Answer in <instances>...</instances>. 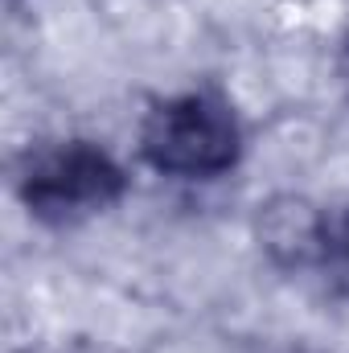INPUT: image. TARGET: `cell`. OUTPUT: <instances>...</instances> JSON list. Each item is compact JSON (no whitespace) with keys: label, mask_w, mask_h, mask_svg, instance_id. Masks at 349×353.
Masks as SVG:
<instances>
[{"label":"cell","mask_w":349,"mask_h":353,"mask_svg":"<svg viewBox=\"0 0 349 353\" xmlns=\"http://www.w3.org/2000/svg\"><path fill=\"white\" fill-rule=\"evenodd\" d=\"M140 152L157 173L206 181L230 173L243 157V128L222 94L189 90L161 99L140 128Z\"/></svg>","instance_id":"6da1fadb"},{"label":"cell","mask_w":349,"mask_h":353,"mask_svg":"<svg viewBox=\"0 0 349 353\" xmlns=\"http://www.w3.org/2000/svg\"><path fill=\"white\" fill-rule=\"evenodd\" d=\"M21 201L41 222H79L115 205L128 189L119 161L90 140H58L33 148L17 176Z\"/></svg>","instance_id":"7a4b0ae2"},{"label":"cell","mask_w":349,"mask_h":353,"mask_svg":"<svg viewBox=\"0 0 349 353\" xmlns=\"http://www.w3.org/2000/svg\"><path fill=\"white\" fill-rule=\"evenodd\" d=\"M259 243L279 267H321L325 259V210L304 197H271L259 205Z\"/></svg>","instance_id":"3957f363"},{"label":"cell","mask_w":349,"mask_h":353,"mask_svg":"<svg viewBox=\"0 0 349 353\" xmlns=\"http://www.w3.org/2000/svg\"><path fill=\"white\" fill-rule=\"evenodd\" d=\"M321 267L349 292V201L325 210V259Z\"/></svg>","instance_id":"277c9868"},{"label":"cell","mask_w":349,"mask_h":353,"mask_svg":"<svg viewBox=\"0 0 349 353\" xmlns=\"http://www.w3.org/2000/svg\"><path fill=\"white\" fill-rule=\"evenodd\" d=\"M346 83H349V41H346Z\"/></svg>","instance_id":"5b68a950"}]
</instances>
